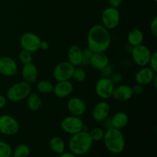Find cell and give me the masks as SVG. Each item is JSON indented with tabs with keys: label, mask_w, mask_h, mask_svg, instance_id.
Instances as JSON below:
<instances>
[{
	"label": "cell",
	"mask_w": 157,
	"mask_h": 157,
	"mask_svg": "<svg viewBox=\"0 0 157 157\" xmlns=\"http://www.w3.org/2000/svg\"><path fill=\"white\" fill-rule=\"evenodd\" d=\"M150 32L154 37H157V17L155 16L150 23Z\"/></svg>",
	"instance_id": "obj_36"
},
{
	"label": "cell",
	"mask_w": 157,
	"mask_h": 157,
	"mask_svg": "<svg viewBox=\"0 0 157 157\" xmlns=\"http://www.w3.org/2000/svg\"><path fill=\"white\" fill-rule=\"evenodd\" d=\"M132 88L127 84H118L113 89L112 97L113 99L119 101H127L133 98Z\"/></svg>",
	"instance_id": "obj_16"
},
{
	"label": "cell",
	"mask_w": 157,
	"mask_h": 157,
	"mask_svg": "<svg viewBox=\"0 0 157 157\" xmlns=\"http://www.w3.org/2000/svg\"><path fill=\"white\" fill-rule=\"evenodd\" d=\"M110 113V106L107 101H100L95 104L92 110V117L97 122L101 123L107 118Z\"/></svg>",
	"instance_id": "obj_14"
},
{
	"label": "cell",
	"mask_w": 157,
	"mask_h": 157,
	"mask_svg": "<svg viewBox=\"0 0 157 157\" xmlns=\"http://www.w3.org/2000/svg\"><path fill=\"white\" fill-rule=\"evenodd\" d=\"M74 90L73 84L70 81H58L54 85L53 93L58 98H65L72 94Z\"/></svg>",
	"instance_id": "obj_17"
},
{
	"label": "cell",
	"mask_w": 157,
	"mask_h": 157,
	"mask_svg": "<svg viewBox=\"0 0 157 157\" xmlns=\"http://www.w3.org/2000/svg\"><path fill=\"white\" fill-rule=\"evenodd\" d=\"M144 40V35L142 31L138 29H133L128 33L127 35V41L128 44L132 47L140 45L143 44Z\"/></svg>",
	"instance_id": "obj_22"
},
{
	"label": "cell",
	"mask_w": 157,
	"mask_h": 157,
	"mask_svg": "<svg viewBox=\"0 0 157 157\" xmlns=\"http://www.w3.org/2000/svg\"><path fill=\"white\" fill-rule=\"evenodd\" d=\"M153 1L154 2H157V0H153Z\"/></svg>",
	"instance_id": "obj_43"
},
{
	"label": "cell",
	"mask_w": 157,
	"mask_h": 157,
	"mask_svg": "<svg viewBox=\"0 0 157 157\" xmlns=\"http://www.w3.org/2000/svg\"><path fill=\"white\" fill-rule=\"evenodd\" d=\"M61 127L64 132L70 135L75 134L82 130H87V126L84 124L80 117L70 115L63 118L61 122Z\"/></svg>",
	"instance_id": "obj_5"
},
{
	"label": "cell",
	"mask_w": 157,
	"mask_h": 157,
	"mask_svg": "<svg viewBox=\"0 0 157 157\" xmlns=\"http://www.w3.org/2000/svg\"><path fill=\"white\" fill-rule=\"evenodd\" d=\"M27 100V106L29 109L32 111H38L41 109L42 105V101L39 95L37 93L31 92L30 94L26 98Z\"/></svg>",
	"instance_id": "obj_23"
},
{
	"label": "cell",
	"mask_w": 157,
	"mask_h": 157,
	"mask_svg": "<svg viewBox=\"0 0 157 157\" xmlns=\"http://www.w3.org/2000/svg\"><path fill=\"white\" fill-rule=\"evenodd\" d=\"M149 67L154 72H157V52H155L152 53L148 64Z\"/></svg>",
	"instance_id": "obj_33"
},
{
	"label": "cell",
	"mask_w": 157,
	"mask_h": 157,
	"mask_svg": "<svg viewBox=\"0 0 157 157\" xmlns=\"http://www.w3.org/2000/svg\"><path fill=\"white\" fill-rule=\"evenodd\" d=\"M6 103H7V99L6 97L0 94V109L3 108L6 105Z\"/></svg>",
	"instance_id": "obj_40"
},
{
	"label": "cell",
	"mask_w": 157,
	"mask_h": 157,
	"mask_svg": "<svg viewBox=\"0 0 157 157\" xmlns=\"http://www.w3.org/2000/svg\"><path fill=\"white\" fill-rule=\"evenodd\" d=\"M59 157H78V156L75 155L74 153H71L70 151L69 152L64 151V153H62L61 154L59 155Z\"/></svg>",
	"instance_id": "obj_41"
},
{
	"label": "cell",
	"mask_w": 157,
	"mask_h": 157,
	"mask_svg": "<svg viewBox=\"0 0 157 157\" xmlns=\"http://www.w3.org/2000/svg\"><path fill=\"white\" fill-rule=\"evenodd\" d=\"M132 88V92H133V95H138L144 92V86L142 85V84H140L136 83L135 85H133V87H131Z\"/></svg>",
	"instance_id": "obj_35"
},
{
	"label": "cell",
	"mask_w": 157,
	"mask_h": 157,
	"mask_svg": "<svg viewBox=\"0 0 157 157\" xmlns=\"http://www.w3.org/2000/svg\"><path fill=\"white\" fill-rule=\"evenodd\" d=\"M110 80L112 81V82L114 84H119L123 80V76L121 74L118 73V72H113L110 77Z\"/></svg>",
	"instance_id": "obj_34"
},
{
	"label": "cell",
	"mask_w": 157,
	"mask_h": 157,
	"mask_svg": "<svg viewBox=\"0 0 157 157\" xmlns=\"http://www.w3.org/2000/svg\"><path fill=\"white\" fill-rule=\"evenodd\" d=\"M21 76L23 78V81L29 84L34 83L38 76V67L32 62L23 64L22 69H21Z\"/></svg>",
	"instance_id": "obj_18"
},
{
	"label": "cell",
	"mask_w": 157,
	"mask_h": 157,
	"mask_svg": "<svg viewBox=\"0 0 157 157\" xmlns=\"http://www.w3.org/2000/svg\"><path fill=\"white\" fill-rule=\"evenodd\" d=\"M72 78L76 82H82V81H84L87 78V73L81 67H75L73 75H72Z\"/></svg>",
	"instance_id": "obj_29"
},
{
	"label": "cell",
	"mask_w": 157,
	"mask_h": 157,
	"mask_svg": "<svg viewBox=\"0 0 157 157\" xmlns=\"http://www.w3.org/2000/svg\"><path fill=\"white\" fill-rule=\"evenodd\" d=\"M93 53L94 52L88 47H86L82 49V65H89Z\"/></svg>",
	"instance_id": "obj_31"
},
{
	"label": "cell",
	"mask_w": 157,
	"mask_h": 157,
	"mask_svg": "<svg viewBox=\"0 0 157 157\" xmlns=\"http://www.w3.org/2000/svg\"><path fill=\"white\" fill-rule=\"evenodd\" d=\"M0 136H1V133H0Z\"/></svg>",
	"instance_id": "obj_44"
},
{
	"label": "cell",
	"mask_w": 157,
	"mask_h": 157,
	"mask_svg": "<svg viewBox=\"0 0 157 157\" xmlns=\"http://www.w3.org/2000/svg\"><path fill=\"white\" fill-rule=\"evenodd\" d=\"M101 21L102 25L109 31L116 29L121 21V12L118 8L109 6L104 9L101 14Z\"/></svg>",
	"instance_id": "obj_6"
},
{
	"label": "cell",
	"mask_w": 157,
	"mask_h": 157,
	"mask_svg": "<svg viewBox=\"0 0 157 157\" xmlns=\"http://www.w3.org/2000/svg\"><path fill=\"white\" fill-rule=\"evenodd\" d=\"M20 130L18 121L9 114L0 116V133L5 136H14Z\"/></svg>",
	"instance_id": "obj_8"
},
{
	"label": "cell",
	"mask_w": 157,
	"mask_h": 157,
	"mask_svg": "<svg viewBox=\"0 0 157 157\" xmlns=\"http://www.w3.org/2000/svg\"><path fill=\"white\" fill-rule=\"evenodd\" d=\"M49 48V43L47 41H42L41 40L40 44V49L43 51H47Z\"/></svg>",
	"instance_id": "obj_39"
},
{
	"label": "cell",
	"mask_w": 157,
	"mask_h": 157,
	"mask_svg": "<svg viewBox=\"0 0 157 157\" xmlns=\"http://www.w3.org/2000/svg\"><path fill=\"white\" fill-rule=\"evenodd\" d=\"M102 140L104 141L106 149L113 154H120L125 149V137L121 130L113 127L105 130Z\"/></svg>",
	"instance_id": "obj_3"
},
{
	"label": "cell",
	"mask_w": 157,
	"mask_h": 157,
	"mask_svg": "<svg viewBox=\"0 0 157 157\" xmlns=\"http://www.w3.org/2000/svg\"><path fill=\"white\" fill-rule=\"evenodd\" d=\"M32 92L31 84L25 81H18L12 84L6 93V99L12 102H19L26 99Z\"/></svg>",
	"instance_id": "obj_4"
},
{
	"label": "cell",
	"mask_w": 157,
	"mask_h": 157,
	"mask_svg": "<svg viewBox=\"0 0 157 157\" xmlns=\"http://www.w3.org/2000/svg\"><path fill=\"white\" fill-rule=\"evenodd\" d=\"M93 143L88 130H82L71 135L68 141V149L76 156H83L90 151Z\"/></svg>",
	"instance_id": "obj_2"
},
{
	"label": "cell",
	"mask_w": 157,
	"mask_h": 157,
	"mask_svg": "<svg viewBox=\"0 0 157 157\" xmlns=\"http://www.w3.org/2000/svg\"><path fill=\"white\" fill-rule=\"evenodd\" d=\"M89 133H90V137L94 142H99V141L102 140L104 138L105 130L102 127H94Z\"/></svg>",
	"instance_id": "obj_27"
},
{
	"label": "cell",
	"mask_w": 157,
	"mask_h": 157,
	"mask_svg": "<svg viewBox=\"0 0 157 157\" xmlns=\"http://www.w3.org/2000/svg\"><path fill=\"white\" fill-rule=\"evenodd\" d=\"M75 67L68 61H61L54 68L52 75L57 81H70L72 78Z\"/></svg>",
	"instance_id": "obj_10"
},
{
	"label": "cell",
	"mask_w": 157,
	"mask_h": 157,
	"mask_svg": "<svg viewBox=\"0 0 157 157\" xmlns=\"http://www.w3.org/2000/svg\"><path fill=\"white\" fill-rule=\"evenodd\" d=\"M49 147L53 153L60 155L65 151L66 145L62 138L54 136L49 141Z\"/></svg>",
	"instance_id": "obj_24"
},
{
	"label": "cell",
	"mask_w": 157,
	"mask_h": 157,
	"mask_svg": "<svg viewBox=\"0 0 157 157\" xmlns=\"http://www.w3.org/2000/svg\"><path fill=\"white\" fill-rule=\"evenodd\" d=\"M36 88L38 92L44 94H49L53 93L54 84L47 80H41L36 84Z\"/></svg>",
	"instance_id": "obj_26"
},
{
	"label": "cell",
	"mask_w": 157,
	"mask_h": 157,
	"mask_svg": "<svg viewBox=\"0 0 157 157\" xmlns=\"http://www.w3.org/2000/svg\"><path fill=\"white\" fill-rule=\"evenodd\" d=\"M112 125L113 128L122 130L127 127L129 123V117L127 113L124 111H119L115 113L111 117Z\"/></svg>",
	"instance_id": "obj_21"
},
{
	"label": "cell",
	"mask_w": 157,
	"mask_h": 157,
	"mask_svg": "<svg viewBox=\"0 0 157 157\" xmlns=\"http://www.w3.org/2000/svg\"><path fill=\"white\" fill-rule=\"evenodd\" d=\"M156 76V72L153 71L150 67H142L135 75V81L137 84L142 85H148L151 84L153 80Z\"/></svg>",
	"instance_id": "obj_15"
},
{
	"label": "cell",
	"mask_w": 157,
	"mask_h": 157,
	"mask_svg": "<svg viewBox=\"0 0 157 157\" xmlns=\"http://www.w3.org/2000/svg\"><path fill=\"white\" fill-rule=\"evenodd\" d=\"M151 84H153V86H154L155 88H157V76H156L154 78V79L153 80V81H152Z\"/></svg>",
	"instance_id": "obj_42"
},
{
	"label": "cell",
	"mask_w": 157,
	"mask_h": 157,
	"mask_svg": "<svg viewBox=\"0 0 157 157\" xmlns=\"http://www.w3.org/2000/svg\"><path fill=\"white\" fill-rule=\"evenodd\" d=\"M111 44V35L108 29L102 25L97 24L88 31L87 47L93 52H105Z\"/></svg>",
	"instance_id": "obj_1"
},
{
	"label": "cell",
	"mask_w": 157,
	"mask_h": 157,
	"mask_svg": "<svg viewBox=\"0 0 157 157\" xmlns=\"http://www.w3.org/2000/svg\"><path fill=\"white\" fill-rule=\"evenodd\" d=\"M67 59L75 67L82 65V48L78 45H71L67 51Z\"/></svg>",
	"instance_id": "obj_20"
},
{
	"label": "cell",
	"mask_w": 157,
	"mask_h": 157,
	"mask_svg": "<svg viewBox=\"0 0 157 157\" xmlns=\"http://www.w3.org/2000/svg\"><path fill=\"white\" fill-rule=\"evenodd\" d=\"M101 123H102V128L104 129V130H107L110 128H113L111 118L109 117L107 118H106L105 120H104Z\"/></svg>",
	"instance_id": "obj_37"
},
{
	"label": "cell",
	"mask_w": 157,
	"mask_h": 157,
	"mask_svg": "<svg viewBox=\"0 0 157 157\" xmlns=\"http://www.w3.org/2000/svg\"><path fill=\"white\" fill-rule=\"evenodd\" d=\"M18 65L13 58L9 56L0 58V74L5 77H13L17 75Z\"/></svg>",
	"instance_id": "obj_12"
},
{
	"label": "cell",
	"mask_w": 157,
	"mask_h": 157,
	"mask_svg": "<svg viewBox=\"0 0 157 157\" xmlns=\"http://www.w3.org/2000/svg\"><path fill=\"white\" fill-rule=\"evenodd\" d=\"M132 61L139 67H146L148 65L152 52L147 45L141 44L133 47L131 52Z\"/></svg>",
	"instance_id": "obj_7"
},
{
	"label": "cell",
	"mask_w": 157,
	"mask_h": 157,
	"mask_svg": "<svg viewBox=\"0 0 157 157\" xmlns=\"http://www.w3.org/2000/svg\"><path fill=\"white\" fill-rule=\"evenodd\" d=\"M41 41V38L33 32H25L22 34L19 40L20 45L22 49L31 53H34L39 50Z\"/></svg>",
	"instance_id": "obj_9"
},
{
	"label": "cell",
	"mask_w": 157,
	"mask_h": 157,
	"mask_svg": "<svg viewBox=\"0 0 157 157\" xmlns=\"http://www.w3.org/2000/svg\"><path fill=\"white\" fill-rule=\"evenodd\" d=\"M110 63L108 56L105 52H94L90 61V65L93 68L101 70Z\"/></svg>",
	"instance_id": "obj_19"
},
{
	"label": "cell",
	"mask_w": 157,
	"mask_h": 157,
	"mask_svg": "<svg viewBox=\"0 0 157 157\" xmlns=\"http://www.w3.org/2000/svg\"><path fill=\"white\" fill-rule=\"evenodd\" d=\"M18 59H19L20 62L22 63L23 64H29V63L32 62V59H33V57H32V53L28 52V51L22 50L19 52V55H18Z\"/></svg>",
	"instance_id": "obj_30"
},
{
	"label": "cell",
	"mask_w": 157,
	"mask_h": 157,
	"mask_svg": "<svg viewBox=\"0 0 157 157\" xmlns=\"http://www.w3.org/2000/svg\"><path fill=\"white\" fill-rule=\"evenodd\" d=\"M67 108L71 115L80 117L84 114L87 110L85 102L78 97H73L68 100L67 103Z\"/></svg>",
	"instance_id": "obj_13"
},
{
	"label": "cell",
	"mask_w": 157,
	"mask_h": 157,
	"mask_svg": "<svg viewBox=\"0 0 157 157\" xmlns=\"http://www.w3.org/2000/svg\"><path fill=\"white\" fill-rule=\"evenodd\" d=\"M31 154V148L29 145L21 144L12 150V157H29Z\"/></svg>",
	"instance_id": "obj_25"
},
{
	"label": "cell",
	"mask_w": 157,
	"mask_h": 157,
	"mask_svg": "<svg viewBox=\"0 0 157 157\" xmlns=\"http://www.w3.org/2000/svg\"><path fill=\"white\" fill-rule=\"evenodd\" d=\"M114 87L115 84L110 78L101 77L95 84V92L101 99L107 100L112 97Z\"/></svg>",
	"instance_id": "obj_11"
},
{
	"label": "cell",
	"mask_w": 157,
	"mask_h": 157,
	"mask_svg": "<svg viewBox=\"0 0 157 157\" xmlns=\"http://www.w3.org/2000/svg\"><path fill=\"white\" fill-rule=\"evenodd\" d=\"M100 75H101V77H104V78H110V75L114 72V67L111 64L109 63L107 65H106L105 67H103L102 69L99 70Z\"/></svg>",
	"instance_id": "obj_32"
},
{
	"label": "cell",
	"mask_w": 157,
	"mask_h": 157,
	"mask_svg": "<svg viewBox=\"0 0 157 157\" xmlns=\"http://www.w3.org/2000/svg\"></svg>",
	"instance_id": "obj_45"
},
{
	"label": "cell",
	"mask_w": 157,
	"mask_h": 157,
	"mask_svg": "<svg viewBox=\"0 0 157 157\" xmlns=\"http://www.w3.org/2000/svg\"><path fill=\"white\" fill-rule=\"evenodd\" d=\"M110 6L113 8H118L122 4L123 0H107Z\"/></svg>",
	"instance_id": "obj_38"
},
{
	"label": "cell",
	"mask_w": 157,
	"mask_h": 157,
	"mask_svg": "<svg viewBox=\"0 0 157 157\" xmlns=\"http://www.w3.org/2000/svg\"><path fill=\"white\" fill-rule=\"evenodd\" d=\"M12 148L7 142L0 140V157H12Z\"/></svg>",
	"instance_id": "obj_28"
}]
</instances>
